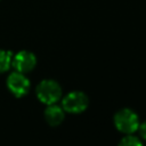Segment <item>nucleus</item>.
Here are the masks:
<instances>
[{
	"instance_id": "nucleus-1",
	"label": "nucleus",
	"mask_w": 146,
	"mask_h": 146,
	"mask_svg": "<svg viewBox=\"0 0 146 146\" xmlns=\"http://www.w3.org/2000/svg\"><path fill=\"white\" fill-rule=\"evenodd\" d=\"M114 124L119 131L123 133H132L139 127L138 115L130 108H122L115 113Z\"/></svg>"
},
{
	"instance_id": "nucleus-2",
	"label": "nucleus",
	"mask_w": 146,
	"mask_h": 146,
	"mask_svg": "<svg viewBox=\"0 0 146 146\" xmlns=\"http://www.w3.org/2000/svg\"><path fill=\"white\" fill-rule=\"evenodd\" d=\"M39 100L50 105L55 104L62 96V88L55 80H42L35 89Z\"/></svg>"
},
{
	"instance_id": "nucleus-3",
	"label": "nucleus",
	"mask_w": 146,
	"mask_h": 146,
	"mask_svg": "<svg viewBox=\"0 0 146 146\" xmlns=\"http://www.w3.org/2000/svg\"><path fill=\"white\" fill-rule=\"evenodd\" d=\"M62 105L68 113H81L88 106V97L82 91H72L64 97Z\"/></svg>"
},
{
	"instance_id": "nucleus-4",
	"label": "nucleus",
	"mask_w": 146,
	"mask_h": 146,
	"mask_svg": "<svg viewBox=\"0 0 146 146\" xmlns=\"http://www.w3.org/2000/svg\"><path fill=\"white\" fill-rule=\"evenodd\" d=\"M7 87L16 97L25 96L30 90V81L21 72H13L7 79Z\"/></svg>"
},
{
	"instance_id": "nucleus-5",
	"label": "nucleus",
	"mask_w": 146,
	"mask_h": 146,
	"mask_svg": "<svg viewBox=\"0 0 146 146\" xmlns=\"http://www.w3.org/2000/svg\"><path fill=\"white\" fill-rule=\"evenodd\" d=\"M35 64H36V58L34 54L26 50L17 52L11 59V65L16 68L17 72H21V73H27L32 71Z\"/></svg>"
},
{
	"instance_id": "nucleus-6",
	"label": "nucleus",
	"mask_w": 146,
	"mask_h": 146,
	"mask_svg": "<svg viewBox=\"0 0 146 146\" xmlns=\"http://www.w3.org/2000/svg\"><path fill=\"white\" fill-rule=\"evenodd\" d=\"M44 119L50 125H58L64 120V111L62 107L50 104L44 111Z\"/></svg>"
},
{
	"instance_id": "nucleus-7",
	"label": "nucleus",
	"mask_w": 146,
	"mask_h": 146,
	"mask_svg": "<svg viewBox=\"0 0 146 146\" xmlns=\"http://www.w3.org/2000/svg\"><path fill=\"white\" fill-rule=\"evenodd\" d=\"M11 59H13V55L10 51L0 49V73L9 68V66L11 65Z\"/></svg>"
},
{
	"instance_id": "nucleus-8",
	"label": "nucleus",
	"mask_w": 146,
	"mask_h": 146,
	"mask_svg": "<svg viewBox=\"0 0 146 146\" xmlns=\"http://www.w3.org/2000/svg\"><path fill=\"white\" fill-rule=\"evenodd\" d=\"M117 146H143V144L139 138L135 136H127L121 139Z\"/></svg>"
},
{
	"instance_id": "nucleus-9",
	"label": "nucleus",
	"mask_w": 146,
	"mask_h": 146,
	"mask_svg": "<svg viewBox=\"0 0 146 146\" xmlns=\"http://www.w3.org/2000/svg\"><path fill=\"white\" fill-rule=\"evenodd\" d=\"M138 129H139V133H140V136H141L144 139H146V121H144L141 124H139Z\"/></svg>"
}]
</instances>
